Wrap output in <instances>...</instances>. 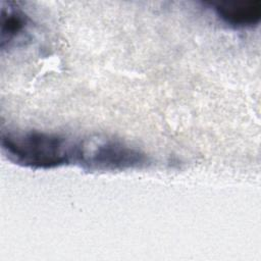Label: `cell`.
Returning a JSON list of instances; mask_svg holds the SVG:
<instances>
[{
  "mask_svg": "<svg viewBox=\"0 0 261 261\" xmlns=\"http://www.w3.org/2000/svg\"><path fill=\"white\" fill-rule=\"evenodd\" d=\"M30 19L28 15L13 2H2L1 4V48L10 47L18 41L28 30Z\"/></svg>",
  "mask_w": 261,
  "mask_h": 261,
  "instance_id": "obj_3",
  "label": "cell"
},
{
  "mask_svg": "<svg viewBox=\"0 0 261 261\" xmlns=\"http://www.w3.org/2000/svg\"><path fill=\"white\" fill-rule=\"evenodd\" d=\"M215 10L219 17L233 27H253L261 19V3L259 1L220 4L216 6Z\"/></svg>",
  "mask_w": 261,
  "mask_h": 261,
  "instance_id": "obj_4",
  "label": "cell"
},
{
  "mask_svg": "<svg viewBox=\"0 0 261 261\" xmlns=\"http://www.w3.org/2000/svg\"><path fill=\"white\" fill-rule=\"evenodd\" d=\"M75 160L90 170L116 171L147 166L145 153L117 139H97L77 145Z\"/></svg>",
  "mask_w": 261,
  "mask_h": 261,
  "instance_id": "obj_2",
  "label": "cell"
},
{
  "mask_svg": "<svg viewBox=\"0 0 261 261\" xmlns=\"http://www.w3.org/2000/svg\"><path fill=\"white\" fill-rule=\"evenodd\" d=\"M1 145L13 162L31 168H53L75 159L77 145L58 135L39 130L6 132Z\"/></svg>",
  "mask_w": 261,
  "mask_h": 261,
  "instance_id": "obj_1",
  "label": "cell"
}]
</instances>
